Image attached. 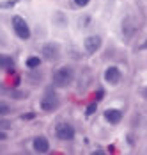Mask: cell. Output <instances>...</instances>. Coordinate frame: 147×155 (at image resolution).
Returning <instances> with one entry per match:
<instances>
[{
    "label": "cell",
    "mask_w": 147,
    "mask_h": 155,
    "mask_svg": "<svg viewBox=\"0 0 147 155\" xmlns=\"http://www.w3.org/2000/svg\"><path fill=\"white\" fill-rule=\"evenodd\" d=\"M52 80H53V86L55 87H67L71 86V82L74 80V71L73 68L69 66H60L53 71L52 75Z\"/></svg>",
    "instance_id": "1"
},
{
    "label": "cell",
    "mask_w": 147,
    "mask_h": 155,
    "mask_svg": "<svg viewBox=\"0 0 147 155\" xmlns=\"http://www.w3.org/2000/svg\"><path fill=\"white\" fill-rule=\"evenodd\" d=\"M11 25H13V29H14V34L18 36V38H20V39L27 41L30 36H32L29 23H27V21H25L21 16H13V20H11Z\"/></svg>",
    "instance_id": "2"
},
{
    "label": "cell",
    "mask_w": 147,
    "mask_h": 155,
    "mask_svg": "<svg viewBox=\"0 0 147 155\" xmlns=\"http://www.w3.org/2000/svg\"><path fill=\"white\" fill-rule=\"evenodd\" d=\"M39 105H41V109H43L44 112H53V110H57L59 105H60L59 96L53 93V89H48V91L43 94V98H41Z\"/></svg>",
    "instance_id": "3"
},
{
    "label": "cell",
    "mask_w": 147,
    "mask_h": 155,
    "mask_svg": "<svg viewBox=\"0 0 147 155\" xmlns=\"http://www.w3.org/2000/svg\"><path fill=\"white\" fill-rule=\"evenodd\" d=\"M74 127L69 123H57L55 127V136H57V139L60 141H71L74 139Z\"/></svg>",
    "instance_id": "4"
},
{
    "label": "cell",
    "mask_w": 147,
    "mask_h": 155,
    "mask_svg": "<svg viewBox=\"0 0 147 155\" xmlns=\"http://www.w3.org/2000/svg\"><path fill=\"white\" fill-rule=\"evenodd\" d=\"M120 80H122V71L117 66H108L106 71H105V82L110 84V86H117Z\"/></svg>",
    "instance_id": "5"
},
{
    "label": "cell",
    "mask_w": 147,
    "mask_h": 155,
    "mask_svg": "<svg viewBox=\"0 0 147 155\" xmlns=\"http://www.w3.org/2000/svg\"><path fill=\"white\" fill-rule=\"evenodd\" d=\"M41 54H43L44 59H48V61H55L57 57H59L60 54V48L57 43H46L41 47Z\"/></svg>",
    "instance_id": "6"
},
{
    "label": "cell",
    "mask_w": 147,
    "mask_h": 155,
    "mask_svg": "<svg viewBox=\"0 0 147 155\" xmlns=\"http://www.w3.org/2000/svg\"><path fill=\"white\" fill-rule=\"evenodd\" d=\"M83 48H85V52H87L89 55L96 54V52L101 48V38H99V36H89V38H85Z\"/></svg>",
    "instance_id": "7"
},
{
    "label": "cell",
    "mask_w": 147,
    "mask_h": 155,
    "mask_svg": "<svg viewBox=\"0 0 147 155\" xmlns=\"http://www.w3.org/2000/svg\"><path fill=\"white\" fill-rule=\"evenodd\" d=\"M32 148L37 153H48L50 152V141L46 139L44 136H37V137L32 139Z\"/></svg>",
    "instance_id": "8"
},
{
    "label": "cell",
    "mask_w": 147,
    "mask_h": 155,
    "mask_svg": "<svg viewBox=\"0 0 147 155\" xmlns=\"http://www.w3.org/2000/svg\"><path fill=\"white\" fill-rule=\"evenodd\" d=\"M103 118L110 125H117L122 121V110L120 109H106L103 112Z\"/></svg>",
    "instance_id": "9"
},
{
    "label": "cell",
    "mask_w": 147,
    "mask_h": 155,
    "mask_svg": "<svg viewBox=\"0 0 147 155\" xmlns=\"http://www.w3.org/2000/svg\"><path fill=\"white\" fill-rule=\"evenodd\" d=\"M0 68L9 71V70H16L14 66V57L7 55V54H0Z\"/></svg>",
    "instance_id": "10"
},
{
    "label": "cell",
    "mask_w": 147,
    "mask_h": 155,
    "mask_svg": "<svg viewBox=\"0 0 147 155\" xmlns=\"http://www.w3.org/2000/svg\"><path fill=\"white\" fill-rule=\"evenodd\" d=\"M41 62H43L41 57H37V55H30L25 64H27V68H32V70H34V68H39V66H41Z\"/></svg>",
    "instance_id": "11"
},
{
    "label": "cell",
    "mask_w": 147,
    "mask_h": 155,
    "mask_svg": "<svg viewBox=\"0 0 147 155\" xmlns=\"http://www.w3.org/2000/svg\"><path fill=\"white\" fill-rule=\"evenodd\" d=\"M124 36H126V38H131L133 34H135V27H133L131 23H130V20H126V21H124Z\"/></svg>",
    "instance_id": "12"
},
{
    "label": "cell",
    "mask_w": 147,
    "mask_h": 155,
    "mask_svg": "<svg viewBox=\"0 0 147 155\" xmlns=\"http://www.w3.org/2000/svg\"><path fill=\"white\" fill-rule=\"evenodd\" d=\"M9 112H11V105L0 100V116H5V114H9Z\"/></svg>",
    "instance_id": "13"
},
{
    "label": "cell",
    "mask_w": 147,
    "mask_h": 155,
    "mask_svg": "<svg viewBox=\"0 0 147 155\" xmlns=\"http://www.w3.org/2000/svg\"><path fill=\"white\" fill-rule=\"evenodd\" d=\"M96 109H98V102H92V104H89L87 109H85V116H92V114L96 112Z\"/></svg>",
    "instance_id": "14"
},
{
    "label": "cell",
    "mask_w": 147,
    "mask_h": 155,
    "mask_svg": "<svg viewBox=\"0 0 147 155\" xmlns=\"http://www.w3.org/2000/svg\"><path fill=\"white\" fill-rule=\"evenodd\" d=\"M18 4V0H7V2H0V9H11Z\"/></svg>",
    "instance_id": "15"
},
{
    "label": "cell",
    "mask_w": 147,
    "mask_h": 155,
    "mask_svg": "<svg viewBox=\"0 0 147 155\" xmlns=\"http://www.w3.org/2000/svg\"><path fill=\"white\" fill-rule=\"evenodd\" d=\"M7 128H11V121L5 118H0V130H7Z\"/></svg>",
    "instance_id": "16"
},
{
    "label": "cell",
    "mask_w": 147,
    "mask_h": 155,
    "mask_svg": "<svg viewBox=\"0 0 147 155\" xmlns=\"http://www.w3.org/2000/svg\"><path fill=\"white\" fill-rule=\"evenodd\" d=\"M20 118H21L23 121H29V120H34V118H36V112H25V114H21Z\"/></svg>",
    "instance_id": "17"
},
{
    "label": "cell",
    "mask_w": 147,
    "mask_h": 155,
    "mask_svg": "<svg viewBox=\"0 0 147 155\" xmlns=\"http://www.w3.org/2000/svg\"><path fill=\"white\" fill-rule=\"evenodd\" d=\"M74 4H76L78 7H85V5L90 4V0H74Z\"/></svg>",
    "instance_id": "18"
},
{
    "label": "cell",
    "mask_w": 147,
    "mask_h": 155,
    "mask_svg": "<svg viewBox=\"0 0 147 155\" xmlns=\"http://www.w3.org/2000/svg\"><path fill=\"white\" fill-rule=\"evenodd\" d=\"M13 96H14V98H25V96H27V93H25V91H13Z\"/></svg>",
    "instance_id": "19"
},
{
    "label": "cell",
    "mask_w": 147,
    "mask_h": 155,
    "mask_svg": "<svg viewBox=\"0 0 147 155\" xmlns=\"http://www.w3.org/2000/svg\"><path fill=\"white\" fill-rule=\"evenodd\" d=\"M103 96H105V91H103V89H99V91L96 93V100H94V102H101V98H103Z\"/></svg>",
    "instance_id": "20"
},
{
    "label": "cell",
    "mask_w": 147,
    "mask_h": 155,
    "mask_svg": "<svg viewBox=\"0 0 147 155\" xmlns=\"http://www.w3.org/2000/svg\"><path fill=\"white\" fill-rule=\"evenodd\" d=\"M7 137H9L7 132H5V130H0V141H7Z\"/></svg>",
    "instance_id": "21"
},
{
    "label": "cell",
    "mask_w": 147,
    "mask_h": 155,
    "mask_svg": "<svg viewBox=\"0 0 147 155\" xmlns=\"http://www.w3.org/2000/svg\"><path fill=\"white\" fill-rule=\"evenodd\" d=\"M140 94H142V96L147 100V87H142V89H140Z\"/></svg>",
    "instance_id": "22"
},
{
    "label": "cell",
    "mask_w": 147,
    "mask_h": 155,
    "mask_svg": "<svg viewBox=\"0 0 147 155\" xmlns=\"http://www.w3.org/2000/svg\"><path fill=\"white\" fill-rule=\"evenodd\" d=\"M140 50H147V39L142 43V45H140Z\"/></svg>",
    "instance_id": "23"
}]
</instances>
